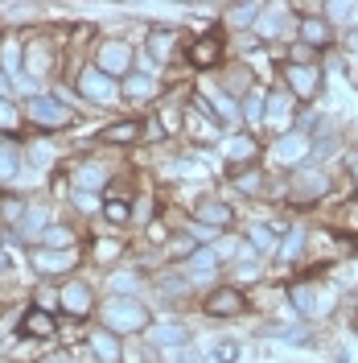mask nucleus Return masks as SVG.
Returning <instances> with one entry per match:
<instances>
[{"label":"nucleus","mask_w":358,"mask_h":363,"mask_svg":"<svg viewBox=\"0 0 358 363\" xmlns=\"http://www.w3.org/2000/svg\"><path fill=\"white\" fill-rule=\"evenodd\" d=\"M149 326V310L132 301V297H112L108 306H103V330H112V335H136V330H144Z\"/></svg>","instance_id":"1"},{"label":"nucleus","mask_w":358,"mask_h":363,"mask_svg":"<svg viewBox=\"0 0 358 363\" xmlns=\"http://www.w3.org/2000/svg\"><path fill=\"white\" fill-rule=\"evenodd\" d=\"M29 120L42 128H62V124H70V108L58 95H37V99H29Z\"/></svg>","instance_id":"2"},{"label":"nucleus","mask_w":358,"mask_h":363,"mask_svg":"<svg viewBox=\"0 0 358 363\" xmlns=\"http://www.w3.org/2000/svg\"><path fill=\"white\" fill-rule=\"evenodd\" d=\"M79 91L87 95L91 104H112V99H115V83H112V74H103L99 67H87L83 74H79Z\"/></svg>","instance_id":"3"},{"label":"nucleus","mask_w":358,"mask_h":363,"mask_svg":"<svg viewBox=\"0 0 358 363\" xmlns=\"http://www.w3.org/2000/svg\"><path fill=\"white\" fill-rule=\"evenodd\" d=\"M247 310V301L239 289H214V294L206 297V314L210 318H235V314H243Z\"/></svg>","instance_id":"4"},{"label":"nucleus","mask_w":358,"mask_h":363,"mask_svg":"<svg viewBox=\"0 0 358 363\" xmlns=\"http://www.w3.org/2000/svg\"><path fill=\"white\" fill-rule=\"evenodd\" d=\"M128 67H132V50L124 42H108L99 50V70L103 74H128Z\"/></svg>","instance_id":"5"},{"label":"nucleus","mask_w":358,"mask_h":363,"mask_svg":"<svg viewBox=\"0 0 358 363\" xmlns=\"http://www.w3.org/2000/svg\"><path fill=\"white\" fill-rule=\"evenodd\" d=\"M305 157H309V140L301 133H284L276 140V161L280 165H301Z\"/></svg>","instance_id":"6"},{"label":"nucleus","mask_w":358,"mask_h":363,"mask_svg":"<svg viewBox=\"0 0 358 363\" xmlns=\"http://www.w3.org/2000/svg\"><path fill=\"white\" fill-rule=\"evenodd\" d=\"M289 83H292V95L296 99H313L317 95V83H321V74L313 67H301V62H292L289 67Z\"/></svg>","instance_id":"7"},{"label":"nucleus","mask_w":358,"mask_h":363,"mask_svg":"<svg viewBox=\"0 0 358 363\" xmlns=\"http://www.w3.org/2000/svg\"><path fill=\"white\" fill-rule=\"evenodd\" d=\"M91 301H95V297H91V289L83 285V281H70V285H62V310H67V314L83 318L91 310Z\"/></svg>","instance_id":"8"},{"label":"nucleus","mask_w":358,"mask_h":363,"mask_svg":"<svg viewBox=\"0 0 358 363\" xmlns=\"http://www.w3.org/2000/svg\"><path fill=\"white\" fill-rule=\"evenodd\" d=\"M91 351H95L99 363H120V339H115L112 330H95L91 335Z\"/></svg>","instance_id":"9"},{"label":"nucleus","mask_w":358,"mask_h":363,"mask_svg":"<svg viewBox=\"0 0 358 363\" xmlns=\"http://www.w3.org/2000/svg\"><path fill=\"white\" fill-rule=\"evenodd\" d=\"M194 215H198L206 227H223V223H231V206L219 203V199H202V203L194 206Z\"/></svg>","instance_id":"10"},{"label":"nucleus","mask_w":358,"mask_h":363,"mask_svg":"<svg viewBox=\"0 0 358 363\" xmlns=\"http://www.w3.org/2000/svg\"><path fill=\"white\" fill-rule=\"evenodd\" d=\"M74 252H45V248H37L33 252V264L42 272H62V269H74Z\"/></svg>","instance_id":"11"},{"label":"nucleus","mask_w":358,"mask_h":363,"mask_svg":"<svg viewBox=\"0 0 358 363\" xmlns=\"http://www.w3.org/2000/svg\"><path fill=\"white\" fill-rule=\"evenodd\" d=\"M21 335H33V339H50L54 335V318L45 310H25L21 318Z\"/></svg>","instance_id":"12"},{"label":"nucleus","mask_w":358,"mask_h":363,"mask_svg":"<svg viewBox=\"0 0 358 363\" xmlns=\"http://www.w3.org/2000/svg\"><path fill=\"white\" fill-rule=\"evenodd\" d=\"M301 42H305V50L309 45H330V25L321 17H305L301 21Z\"/></svg>","instance_id":"13"},{"label":"nucleus","mask_w":358,"mask_h":363,"mask_svg":"<svg viewBox=\"0 0 358 363\" xmlns=\"http://www.w3.org/2000/svg\"><path fill=\"white\" fill-rule=\"evenodd\" d=\"M255 157V140L251 136H231L226 140V161L231 165H243V161H251Z\"/></svg>","instance_id":"14"},{"label":"nucleus","mask_w":358,"mask_h":363,"mask_svg":"<svg viewBox=\"0 0 358 363\" xmlns=\"http://www.w3.org/2000/svg\"><path fill=\"white\" fill-rule=\"evenodd\" d=\"M136 136H140V120H120L112 128H103V140H112V145H132Z\"/></svg>","instance_id":"15"},{"label":"nucleus","mask_w":358,"mask_h":363,"mask_svg":"<svg viewBox=\"0 0 358 363\" xmlns=\"http://www.w3.org/2000/svg\"><path fill=\"white\" fill-rule=\"evenodd\" d=\"M190 62H194V67H214V62H219V42H214V38H202V42H194V50H190Z\"/></svg>","instance_id":"16"},{"label":"nucleus","mask_w":358,"mask_h":363,"mask_svg":"<svg viewBox=\"0 0 358 363\" xmlns=\"http://www.w3.org/2000/svg\"><path fill=\"white\" fill-rule=\"evenodd\" d=\"M305 252V227H289L280 240V260H296Z\"/></svg>","instance_id":"17"},{"label":"nucleus","mask_w":358,"mask_h":363,"mask_svg":"<svg viewBox=\"0 0 358 363\" xmlns=\"http://www.w3.org/2000/svg\"><path fill=\"white\" fill-rule=\"evenodd\" d=\"M214 269H219V252L198 248L190 256V272H194V277H214Z\"/></svg>","instance_id":"18"},{"label":"nucleus","mask_w":358,"mask_h":363,"mask_svg":"<svg viewBox=\"0 0 358 363\" xmlns=\"http://www.w3.org/2000/svg\"><path fill=\"white\" fill-rule=\"evenodd\" d=\"M243 120L247 124H264V120H268V99H264L260 91H251L243 99Z\"/></svg>","instance_id":"19"},{"label":"nucleus","mask_w":358,"mask_h":363,"mask_svg":"<svg viewBox=\"0 0 358 363\" xmlns=\"http://www.w3.org/2000/svg\"><path fill=\"white\" fill-rule=\"evenodd\" d=\"M289 297H292V306H296V314H313V310H317V294H313V285H292Z\"/></svg>","instance_id":"20"},{"label":"nucleus","mask_w":358,"mask_h":363,"mask_svg":"<svg viewBox=\"0 0 358 363\" xmlns=\"http://www.w3.org/2000/svg\"><path fill=\"white\" fill-rule=\"evenodd\" d=\"M173 42H178V33H173V29H157V33L149 38L153 58H161V62H165V58H169V50H173Z\"/></svg>","instance_id":"21"},{"label":"nucleus","mask_w":358,"mask_h":363,"mask_svg":"<svg viewBox=\"0 0 358 363\" xmlns=\"http://www.w3.org/2000/svg\"><path fill=\"white\" fill-rule=\"evenodd\" d=\"M185 330L181 326H161V330H153V347H185Z\"/></svg>","instance_id":"22"},{"label":"nucleus","mask_w":358,"mask_h":363,"mask_svg":"<svg viewBox=\"0 0 358 363\" xmlns=\"http://www.w3.org/2000/svg\"><path fill=\"white\" fill-rule=\"evenodd\" d=\"M17 165H21V161H17V149H13V145H0V182L17 178Z\"/></svg>","instance_id":"23"},{"label":"nucleus","mask_w":358,"mask_h":363,"mask_svg":"<svg viewBox=\"0 0 358 363\" xmlns=\"http://www.w3.org/2000/svg\"><path fill=\"white\" fill-rule=\"evenodd\" d=\"M128 99H149V95H153V91H157V83H153V79H149V74H132V79H128Z\"/></svg>","instance_id":"24"},{"label":"nucleus","mask_w":358,"mask_h":363,"mask_svg":"<svg viewBox=\"0 0 358 363\" xmlns=\"http://www.w3.org/2000/svg\"><path fill=\"white\" fill-rule=\"evenodd\" d=\"M0 67L4 70L21 67V45H17V38H4V45H0Z\"/></svg>","instance_id":"25"},{"label":"nucleus","mask_w":358,"mask_h":363,"mask_svg":"<svg viewBox=\"0 0 358 363\" xmlns=\"http://www.w3.org/2000/svg\"><path fill=\"white\" fill-rule=\"evenodd\" d=\"M103 178H108V169H103V165H83V169H79V186H83V190L103 186Z\"/></svg>","instance_id":"26"},{"label":"nucleus","mask_w":358,"mask_h":363,"mask_svg":"<svg viewBox=\"0 0 358 363\" xmlns=\"http://www.w3.org/2000/svg\"><path fill=\"white\" fill-rule=\"evenodd\" d=\"M289 108H292V95H272L268 99V120H276V124H284L289 120Z\"/></svg>","instance_id":"27"},{"label":"nucleus","mask_w":358,"mask_h":363,"mask_svg":"<svg viewBox=\"0 0 358 363\" xmlns=\"http://www.w3.org/2000/svg\"><path fill=\"white\" fill-rule=\"evenodd\" d=\"M239 359V342H214V351H210V363H235Z\"/></svg>","instance_id":"28"},{"label":"nucleus","mask_w":358,"mask_h":363,"mask_svg":"<svg viewBox=\"0 0 358 363\" xmlns=\"http://www.w3.org/2000/svg\"><path fill=\"white\" fill-rule=\"evenodd\" d=\"M103 215H108L112 223H128V219H132V211H128V203H124V199H108Z\"/></svg>","instance_id":"29"},{"label":"nucleus","mask_w":358,"mask_h":363,"mask_svg":"<svg viewBox=\"0 0 358 363\" xmlns=\"http://www.w3.org/2000/svg\"><path fill=\"white\" fill-rule=\"evenodd\" d=\"M42 227H45V211H37V206H33V211H25V223H21L25 235H37Z\"/></svg>","instance_id":"30"},{"label":"nucleus","mask_w":358,"mask_h":363,"mask_svg":"<svg viewBox=\"0 0 358 363\" xmlns=\"http://www.w3.org/2000/svg\"><path fill=\"white\" fill-rule=\"evenodd\" d=\"M251 244H255L260 252H268L272 244H276V240H272V231H268V227H251Z\"/></svg>","instance_id":"31"},{"label":"nucleus","mask_w":358,"mask_h":363,"mask_svg":"<svg viewBox=\"0 0 358 363\" xmlns=\"http://www.w3.org/2000/svg\"><path fill=\"white\" fill-rule=\"evenodd\" d=\"M255 13H260V4H239V9H231V21H235V25H247Z\"/></svg>","instance_id":"32"},{"label":"nucleus","mask_w":358,"mask_h":363,"mask_svg":"<svg viewBox=\"0 0 358 363\" xmlns=\"http://www.w3.org/2000/svg\"><path fill=\"white\" fill-rule=\"evenodd\" d=\"M0 128L8 133V128H17V112H13V104L8 99H0Z\"/></svg>","instance_id":"33"},{"label":"nucleus","mask_w":358,"mask_h":363,"mask_svg":"<svg viewBox=\"0 0 358 363\" xmlns=\"http://www.w3.org/2000/svg\"><path fill=\"white\" fill-rule=\"evenodd\" d=\"M260 186H264V178H260V174H255V169H247L243 178H239V190H243V194H255V190H260Z\"/></svg>","instance_id":"34"},{"label":"nucleus","mask_w":358,"mask_h":363,"mask_svg":"<svg viewBox=\"0 0 358 363\" xmlns=\"http://www.w3.org/2000/svg\"><path fill=\"white\" fill-rule=\"evenodd\" d=\"M45 240H50V244H70V231H67V227H50V231H45Z\"/></svg>","instance_id":"35"},{"label":"nucleus","mask_w":358,"mask_h":363,"mask_svg":"<svg viewBox=\"0 0 358 363\" xmlns=\"http://www.w3.org/2000/svg\"><path fill=\"white\" fill-rule=\"evenodd\" d=\"M132 289H136V277H115V297L132 294Z\"/></svg>","instance_id":"36"},{"label":"nucleus","mask_w":358,"mask_h":363,"mask_svg":"<svg viewBox=\"0 0 358 363\" xmlns=\"http://www.w3.org/2000/svg\"><path fill=\"white\" fill-rule=\"evenodd\" d=\"M169 252H173V256H194L198 248H190V240H181V235H178V240H173V248H169Z\"/></svg>","instance_id":"37"},{"label":"nucleus","mask_w":358,"mask_h":363,"mask_svg":"<svg viewBox=\"0 0 358 363\" xmlns=\"http://www.w3.org/2000/svg\"><path fill=\"white\" fill-rule=\"evenodd\" d=\"M4 219H8V223H13V219H21V203H13V199H8V203H4Z\"/></svg>","instance_id":"38"},{"label":"nucleus","mask_w":358,"mask_h":363,"mask_svg":"<svg viewBox=\"0 0 358 363\" xmlns=\"http://www.w3.org/2000/svg\"><path fill=\"white\" fill-rule=\"evenodd\" d=\"M260 29H264V33H276V29H280V21H276V17H264V21H260Z\"/></svg>","instance_id":"39"},{"label":"nucleus","mask_w":358,"mask_h":363,"mask_svg":"<svg viewBox=\"0 0 358 363\" xmlns=\"http://www.w3.org/2000/svg\"><path fill=\"white\" fill-rule=\"evenodd\" d=\"M346 223H350V227H358V206H350V211H346Z\"/></svg>","instance_id":"40"},{"label":"nucleus","mask_w":358,"mask_h":363,"mask_svg":"<svg viewBox=\"0 0 358 363\" xmlns=\"http://www.w3.org/2000/svg\"><path fill=\"white\" fill-rule=\"evenodd\" d=\"M350 174H354V178H358V153H354V157H350Z\"/></svg>","instance_id":"41"},{"label":"nucleus","mask_w":358,"mask_h":363,"mask_svg":"<svg viewBox=\"0 0 358 363\" xmlns=\"http://www.w3.org/2000/svg\"><path fill=\"white\" fill-rule=\"evenodd\" d=\"M4 91H8V79H4V74H0V99H4Z\"/></svg>","instance_id":"42"},{"label":"nucleus","mask_w":358,"mask_h":363,"mask_svg":"<svg viewBox=\"0 0 358 363\" xmlns=\"http://www.w3.org/2000/svg\"><path fill=\"white\" fill-rule=\"evenodd\" d=\"M0 272H8V256L4 252H0Z\"/></svg>","instance_id":"43"}]
</instances>
